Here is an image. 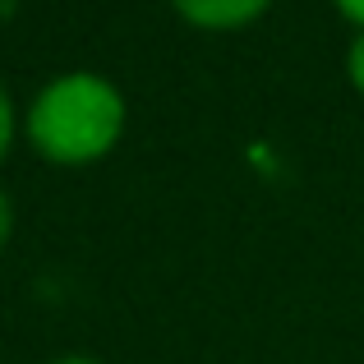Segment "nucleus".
<instances>
[{
	"mask_svg": "<svg viewBox=\"0 0 364 364\" xmlns=\"http://www.w3.org/2000/svg\"><path fill=\"white\" fill-rule=\"evenodd\" d=\"M332 5L341 9V18H350V23L364 33V0H332Z\"/></svg>",
	"mask_w": 364,
	"mask_h": 364,
	"instance_id": "39448f33",
	"label": "nucleus"
},
{
	"mask_svg": "<svg viewBox=\"0 0 364 364\" xmlns=\"http://www.w3.org/2000/svg\"><path fill=\"white\" fill-rule=\"evenodd\" d=\"M9 143H14V102H9L5 88H0V161H5Z\"/></svg>",
	"mask_w": 364,
	"mask_h": 364,
	"instance_id": "7ed1b4c3",
	"label": "nucleus"
},
{
	"mask_svg": "<svg viewBox=\"0 0 364 364\" xmlns=\"http://www.w3.org/2000/svg\"><path fill=\"white\" fill-rule=\"evenodd\" d=\"M346 74H350V83H355V92L364 97V33L350 42V55H346Z\"/></svg>",
	"mask_w": 364,
	"mask_h": 364,
	"instance_id": "20e7f679",
	"label": "nucleus"
},
{
	"mask_svg": "<svg viewBox=\"0 0 364 364\" xmlns=\"http://www.w3.org/2000/svg\"><path fill=\"white\" fill-rule=\"evenodd\" d=\"M9 226H14V208H9V198L0 194V245L9 240Z\"/></svg>",
	"mask_w": 364,
	"mask_h": 364,
	"instance_id": "423d86ee",
	"label": "nucleus"
},
{
	"mask_svg": "<svg viewBox=\"0 0 364 364\" xmlns=\"http://www.w3.org/2000/svg\"><path fill=\"white\" fill-rule=\"evenodd\" d=\"M176 14L194 28H213V33H226V28H245L263 14L272 0H171Z\"/></svg>",
	"mask_w": 364,
	"mask_h": 364,
	"instance_id": "f03ea898",
	"label": "nucleus"
},
{
	"mask_svg": "<svg viewBox=\"0 0 364 364\" xmlns=\"http://www.w3.org/2000/svg\"><path fill=\"white\" fill-rule=\"evenodd\" d=\"M124 129V97L111 79L74 70L51 79L28 107V139L55 166H88L116 148Z\"/></svg>",
	"mask_w": 364,
	"mask_h": 364,
	"instance_id": "f257e3e1",
	"label": "nucleus"
},
{
	"mask_svg": "<svg viewBox=\"0 0 364 364\" xmlns=\"http://www.w3.org/2000/svg\"><path fill=\"white\" fill-rule=\"evenodd\" d=\"M51 364H102V360H88V355H65V360H51Z\"/></svg>",
	"mask_w": 364,
	"mask_h": 364,
	"instance_id": "0eeeda50",
	"label": "nucleus"
}]
</instances>
